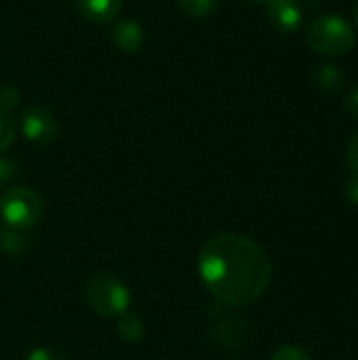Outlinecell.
<instances>
[{
    "mask_svg": "<svg viewBox=\"0 0 358 360\" xmlns=\"http://www.w3.org/2000/svg\"><path fill=\"white\" fill-rule=\"evenodd\" d=\"M25 360H68L63 354H59L57 350H51V348H36L32 350Z\"/></svg>",
    "mask_w": 358,
    "mask_h": 360,
    "instance_id": "ac0fdd59",
    "label": "cell"
},
{
    "mask_svg": "<svg viewBox=\"0 0 358 360\" xmlns=\"http://www.w3.org/2000/svg\"><path fill=\"white\" fill-rule=\"evenodd\" d=\"M232 323H234V316H226V314H222L219 319H215L211 323V333L215 335V342L222 344V346H226V348H234V346H238V344L245 342V338H243L245 325L238 321L234 325V329H230Z\"/></svg>",
    "mask_w": 358,
    "mask_h": 360,
    "instance_id": "9c48e42d",
    "label": "cell"
},
{
    "mask_svg": "<svg viewBox=\"0 0 358 360\" xmlns=\"http://www.w3.org/2000/svg\"><path fill=\"white\" fill-rule=\"evenodd\" d=\"M314 84L325 93H338L344 86V72L335 63H321L314 72Z\"/></svg>",
    "mask_w": 358,
    "mask_h": 360,
    "instance_id": "30bf717a",
    "label": "cell"
},
{
    "mask_svg": "<svg viewBox=\"0 0 358 360\" xmlns=\"http://www.w3.org/2000/svg\"><path fill=\"white\" fill-rule=\"evenodd\" d=\"M15 135H17V124H15L13 116L6 112H0V156L13 146Z\"/></svg>",
    "mask_w": 358,
    "mask_h": 360,
    "instance_id": "4fadbf2b",
    "label": "cell"
},
{
    "mask_svg": "<svg viewBox=\"0 0 358 360\" xmlns=\"http://www.w3.org/2000/svg\"><path fill=\"white\" fill-rule=\"evenodd\" d=\"M110 42L116 51H120L124 55H135L141 51V46L146 42V32H143L141 23H137L133 19H122L112 27Z\"/></svg>",
    "mask_w": 358,
    "mask_h": 360,
    "instance_id": "52a82bcc",
    "label": "cell"
},
{
    "mask_svg": "<svg viewBox=\"0 0 358 360\" xmlns=\"http://www.w3.org/2000/svg\"><path fill=\"white\" fill-rule=\"evenodd\" d=\"M19 91L11 84L2 86L0 89V112H6V114H13V110L19 105Z\"/></svg>",
    "mask_w": 358,
    "mask_h": 360,
    "instance_id": "5bb4252c",
    "label": "cell"
},
{
    "mask_svg": "<svg viewBox=\"0 0 358 360\" xmlns=\"http://www.w3.org/2000/svg\"><path fill=\"white\" fill-rule=\"evenodd\" d=\"M270 360H312L310 354L298 346H281Z\"/></svg>",
    "mask_w": 358,
    "mask_h": 360,
    "instance_id": "9a60e30c",
    "label": "cell"
},
{
    "mask_svg": "<svg viewBox=\"0 0 358 360\" xmlns=\"http://www.w3.org/2000/svg\"><path fill=\"white\" fill-rule=\"evenodd\" d=\"M19 131L27 141H32L36 146H46L57 137V120H55L53 112H49L46 108L27 105L21 110Z\"/></svg>",
    "mask_w": 358,
    "mask_h": 360,
    "instance_id": "5b68a950",
    "label": "cell"
},
{
    "mask_svg": "<svg viewBox=\"0 0 358 360\" xmlns=\"http://www.w3.org/2000/svg\"><path fill=\"white\" fill-rule=\"evenodd\" d=\"M306 2H319V0H306Z\"/></svg>",
    "mask_w": 358,
    "mask_h": 360,
    "instance_id": "603a6c76",
    "label": "cell"
},
{
    "mask_svg": "<svg viewBox=\"0 0 358 360\" xmlns=\"http://www.w3.org/2000/svg\"><path fill=\"white\" fill-rule=\"evenodd\" d=\"M17 175V165L8 158H2L0 156V186L8 184L11 179H15Z\"/></svg>",
    "mask_w": 358,
    "mask_h": 360,
    "instance_id": "e0dca14e",
    "label": "cell"
},
{
    "mask_svg": "<svg viewBox=\"0 0 358 360\" xmlns=\"http://www.w3.org/2000/svg\"><path fill=\"white\" fill-rule=\"evenodd\" d=\"M76 8L87 21L95 25H108L118 19L122 0H76Z\"/></svg>",
    "mask_w": 358,
    "mask_h": 360,
    "instance_id": "ba28073f",
    "label": "cell"
},
{
    "mask_svg": "<svg viewBox=\"0 0 358 360\" xmlns=\"http://www.w3.org/2000/svg\"><path fill=\"white\" fill-rule=\"evenodd\" d=\"M308 46L325 57H342L354 46V32L340 15H319L306 30Z\"/></svg>",
    "mask_w": 358,
    "mask_h": 360,
    "instance_id": "7a4b0ae2",
    "label": "cell"
},
{
    "mask_svg": "<svg viewBox=\"0 0 358 360\" xmlns=\"http://www.w3.org/2000/svg\"><path fill=\"white\" fill-rule=\"evenodd\" d=\"M84 300L103 319H120L131 308V291L114 274H93L84 285Z\"/></svg>",
    "mask_w": 358,
    "mask_h": 360,
    "instance_id": "3957f363",
    "label": "cell"
},
{
    "mask_svg": "<svg viewBox=\"0 0 358 360\" xmlns=\"http://www.w3.org/2000/svg\"><path fill=\"white\" fill-rule=\"evenodd\" d=\"M344 105H346V112L352 116V118H357L358 120V84L348 93V97H346V101H344Z\"/></svg>",
    "mask_w": 358,
    "mask_h": 360,
    "instance_id": "d6986e66",
    "label": "cell"
},
{
    "mask_svg": "<svg viewBox=\"0 0 358 360\" xmlns=\"http://www.w3.org/2000/svg\"><path fill=\"white\" fill-rule=\"evenodd\" d=\"M175 2L188 17L203 19V17H209L219 6L222 0H175Z\"/></svg>",
    "mask_w": 358,
    "mask_h": 360,
    "instance_id": "7c38bea8",
    "label": "cell"
},
{
    "mask_svg": "<svg viewBox=\"0 0 358 360\" xmlns=\"http://www.w3.org/2000/svg\"><path fill=\"white\" fill-rule=\"evenodd\" d=\"M270 25L281 34H293L302 25L300 0H270L266 4Z\"/></svg>",
    "mask_w": 358,
    "mask_h": 360,
    "instance_id": "8992f818",
    "label": "cell"
},
{
    "mask_svg": "<svg viewBox=\"0 0 358 360\" xmlns=\"http://www.w3.org/2000/svg\"><path fill=\"white\" fill-rule=\"evenodd\" d=\"M143 323L137 314L133 312H127L118 319V325H116V333L118 338L124 342V344H139L143 340Z\"/></svg>",
    "mask_w": 358,
    "mask_h": 360,
    "instance_id": "8fae6325",
    "label": "cell"
},
{
    "mask_svg": "<svg viewBox=\"0 0 358 360\" xmlns=\"http://www.w3.org/2000/svg\"><path fill=\"white\" fill-rule=\"evenodd\" d=\"M42 211V198L32 188L15 186L4 190V194L0 196V217L4 226L13 232H25L34 228L40 221Z\"/></svg>",
    "mask_w": 358,
    "mask_h": 360,
    "instance_id": "277c9868",
    "label": "cell"
},
{
    "mask_svg": "<svg viewBox=\"0 0 358 360\" xmlns=\"http://www.w3.org/2000/svg\"><path fill=\"white\" fill-rule=\"evenodd\" d=\"M344 192H346V198H348L352 205H357L358 207V175H352V177L346 181Z\"/></svg>",
    "mask_w": 358,
    "mask_h": 360,
    "instance_id": "ffe728a7",
    "label": "cell"
},
{
    "mask_svg": "<svg viewBox=\"0 0 358 360\" xmlns=\"http://www.w3.org/2000/svg\"><path fill=\"white\" fill-rule=\"evenodd\" d=\"M198 276L219 304L241 308L266 293L272 281V264L253 238L226 232L203 245Z\"/></svg>",
    "mask_w": 358,
    "mask_h": 360,
    "instance_id": "6da1fadb",
    "label": "cell"
},
{
    "mask_svg": "<svg viewBox=\"0 0 358 360\" xmlns=\"http://www.w3.org/2000/svg\"><path fill=\"white\" fill-rule=\"evenodd\" d=\"M354 19H357L358 23V0H354Z\"/></svg>",
    "mask_w": 358,
    "mask_h": 360,
    "instance_id": "44dd1931",
    "label": "cell"
},
{
    "mask_svg": "<svg viewBox=\"0 0 358 360\" xmlns=\"http://www.w3.org/2000/svg\"><path fill=\"white\" fill-rule=\"evenodd\" d=\"M249 2H260V4H268L270 0H249Z\"/></svg>",
    "mask_w": 358,
    "mask_h": 360,
    "instance_id": "7402d4cb",
    "label": "cell"
},
{
    "mask_svg": "<svg viewBox=\"0 0 358 360\" xmlns=\"http://www.w3.org/2000/svg\"><path fill=\"white\" fill-rule=\"evenodd\" d=\"M346 162L352 171V175H358V133H354L346 146Z\"/></svg>",
    "mask_w": 358,
    "mask_h": 360,
    "instance_id": "2e32d148",
    "label": "cell"
}]
</instances>
